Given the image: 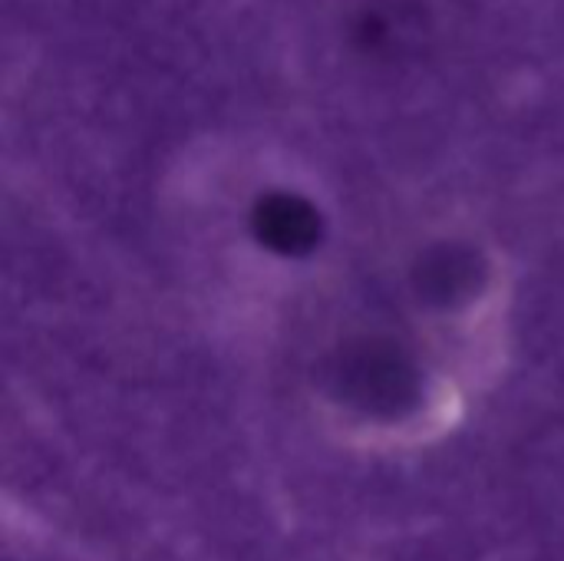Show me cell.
<instances>
[{"mask_svg":"<svg viewBox=\"0 0 564 561\" xmlns=\"http://www.w3.org/2000/svg\"><path fill=\"white\" fill-rule=\"evenodd\" d=\"M473 268H476V261L469 255H433L423 268V284H426L430 298L453 301L473 288V281H476Z\"/></svg>","mask_w":564,"mask_h":561,"instance_id":"obj_3","label":"cell"},{"mask_svg":"<svg viewBox=\"0 0 564 561\" xmlns=\"http://www.w3.org/2000/svg\"><path fill=\"white\" fill-rule=\"evenodd\" d=\"M337 380H340V393L350 397L347 403L373 410V413H383V410L397 413L403 403H413L416 397L413 367L383 347H364L344 357Z\"/></svg>","mask_w":564,"mask_h":561,"instance_id":"obj_1","label":"cell"},{"mask_svg":"<svg viewBox=\"0 0 564 561\" xmlns=\"http://www.w3.org/2000/svg\"><path fill=\"white\" fill-rule=\"evenodd\" d=\"M254 225H258L261 245L284 251V255H301L317 245V215L297 198L264 202Z\"/></svg>","mask_w":564,"mask_h":561,"instance_id":"obj_2","label":"cell"}]
</instances>
